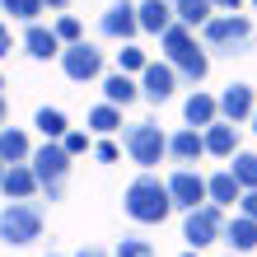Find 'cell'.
Wrapping results in <instances>:
<instances>
[{
	"mask_svg": "<svg viewBox=\"0 0 257 257\" xmlns=\"http://www.w3.org/2000/svg\"><path fill=\"white\" fill-rule=\"evenodd\" d=\"M122 206H126V215H131L136 224H164V220H169V210H173L169 183H159L155 173H141V178L126 187Z\"/></svg>",
	"mask_w": 257,
	"mask_h": 257,
	"instance_id": "cell-1",
	"label": "cell"
},
{
	"mask_svg": "<svg viewBox=\"0 0 257 257\" xmlns=\"http://www.w3.org/2000/svg\"><path fill=\"white\" fill-rule=\"evenodd\" d=\"M201 38H206V52L238 56V52H248V42H252V19L248 14H215V19L201 28Z\"/></svg>",
	"mask_w": 257,
	"mask_h": 257,
	"instance_id": "cell-2",
	"label": "cell"
},
{
	"mask_svg": "<svg viewBox=\"0 0 257 257\" xmlns=\"http://www.w3.org/2000/svg\"><path fill=\"white\" fill-rule=\"evenodd\" d=\"M33 173H38V187L47 192V201H61L66 192V178H70V155L61 141H42V150H33Z\"/></svg>",
	"mask_w": 257,
	"mask_h": 257,
	"instance_id": "cell-3",
	"label": "cell"
},
{
	"mask_svg": "<svg viewBox=\"0 0 257 257\" xmlns=\"http://www.w3.org/2000/svg\"><path fill=\"white\" fill-rule=\"evenodd\" d=\"M42 234V206L33 201H10L5 210H0V238L14 248H24V243H33V238Z\"/></svg>",
	"mask_w": 257,
	"mask_h": 257,
	"instance_id": "cell-4",
	"label": "cell"
},
{
	"mask_svg": "<svg viewBox=\"0 0 257 257\" xmlns=\"http://www.w3.org/2000/svg\"><path fill=\"white\" fill-rule=\"evenodd\" d=\"M126 155L150 173L164 155H169V136H164L155 122H136V126H126Z\"/></svg>",
	"mask_w": 257,
	"mask_h": 257,
	"instance_id": "cell-5",
	"label": "cell"
},
{
	"mask_svg": "<svg viewBox=\"0 0 257 257\" xmlns=\"http://www.w3.org/2000/svg\"><path fill=\"white\" fill-rule=\"evenodd\" d=\"M183 238H187V248H196V252H201L206 243H220V238H224V210L210 206V201L196 206V210H187Z\"/></svg>",
	"mask_w": 257,
	"mask_h": 257,
	"instance_id": "cell-6",
	"label": "cell"
},
{
	"mask_svg": "<svg viewBox=\"0 0 257 257\" xmlns=\"http://www.w3.org/2000/svg\"><path fill=\"white\" fill-rule=\"evenodd\" d=\"M61 70L75 84H89V80L103 75V52L94 47V42H70V47H61Z\"/></svg>",
	"mask_w": 257,
	"mask_h": 257,
	"instance_id": "cell-7",
	"label": "cell"
},
{
	"mask_svg": "<svg viewBox=\"0 0 257 257\" xmlns=\"http://www.w3.org/2000/svg\"><path fill=\"white\" fill-rule=\"evenodd\" d=\"M169 201L173 210H196V206H206V178L196 173V169H178L169 178Z\"/></svg>",
	"mask_w": 257,
	"mask_h": 257,
	"instance_id": "cell-8",
	"label": "cell"
},
{
	"mask_svg": "<svg viewBox=\"0 0 257 257\" xmlns=\"http://www.w3.org/2000/svg\"><path fill=\"white\" fill-rule=\"evenodd\" d=\"M178 84H183V80H178V70L169 61H150L141 70V98H150V103H169Z\"/></svg>",
	"mask_w": 257,
	"mask_h": 257,
	"instance_id": "cell-9",
	"label": "cell"
},
{
	"mask_svg": "<svg viewBox=\"0 0 257 257\" xmlns=\"http://www.w3.org/2000/svg\"><path fill=\"white\" fill-rule=\"evenodd\" d=\"M98 33H103V38H117V42H131L136 33H141L136 5H131V0H117V5H108V14L98 19Z\"/></svg>",
	"mask_w": 257,
	"mask_h": 257,
	"instance_id": "cell-10",
	"label": "cell"
},
{
	"mask_svg": "<svg viewBox=\"0 0 257 257\" xmlns=\"http://www.w3.org/2000/svg\"><path fill=\"white\" fill-rule=\"evenodd\" d=\"M252 112H257V98H252V89L248 84H229L220 94V122H252Z\"/></svg>",
	"mask_w": 257,
	"mask_h": 257,
	"instance_id": "cell-11",
	"label": "cell"
},
{
	"mask_svg": "<svg viewBox=\"0 0 257 257\" xmlns=\"http://www.w3.org/2000/svg\"><path fill=\"white\" fill-rule=\"evenodd\" d=\"M0 187H5L10 201H33V192H38V173H33V164H5V178H0Z\"/></svg>",
	"mask_w": 257,
	"mask_h": 257,
	"instance_id": "cell-12",
	"label": "cell"
},
{
	"mask_svg": "<svg viewBox=\"0 0 257 257\" xmlns=\"http://www.w3.org/2000/svg\"><path fill=\"white\" fill-rule=\"evenodd\" d=\"M201 155H206V136L196 131V126H183V131L169 136V159H178V164H196Z\"/></svg>",
	"mask_w": 257,
	"mask_h": 257,
	"instance_id": "cell-13",
	"label": "cell"
},
{
	"mask_svg": "<svg viewBox=\"0 0 257 257\" xmlns=\"http://www.w3.org/2000/svg\"><path fill=\"white\" fill-rule=\"evenodd\" d=\"M238 196H243V187H238V178L229 173V169H220V173H210L206 178V201L210 206H238Z\"/></svg>",
	"mask_w": 257,
	"mask_h": 257,
	"instance_id": "cell-14",
	"label": "cell"
},
{
	"mask_svg": "<svg viewBox=\"0 0 257 257\" xmlns=\"http://www.w3.org/2000/svg\"><path fill=\"white\" fill-rule=\"evenodd\" d=\"M169 66L178 70V80H183V84H201V80H206V70H210V56L192 42V47H187V52H178Z\"/></svg>",
	"mask_w": 257,
	"mask_h": 257,
	"instance_id": "cell-15",
	"label": "cell"
},
{
	"mask_svg": "<svg viewBox=\"0 0 257 257\" xmlns=\"http://www.w3.org/2000/svg\"><path fill=\"white\" fill-rule=\"evenodd\" d=\"M201 136H206V155H220V159L238 155V126L234 122H210Z\"/></svg>",
	"mask_w": 257,
	"mask_h": 257,
	"instance_id": "cell-16",
	"label": "cell"
},
{
	"mask_svg": "<svg viewBox=\"0 0 257 257\" xmlns=\"http://www.w3.org/2000/svg\"><path fill=\"white\" fill-rule=\"evenodd\" d=\"M136 98H141V80H131V75H122V70L103 75V103L126 108V103H136Z\"/></svg>",
	"mask_w": 257,
	"mask_h": 257,
	"instance_id": "cell-17",
	"label": "cell"
},
{
	"mask_svg": "<svg viewBox=\"0 0 257 257\" xmlns=\"http://www.w3.org/2000/svg\"><path fill=\"white\" fill-rule=\"evenodd\" d=\"M183 117H187V126H196V131H206L210 122H220V98H210V94H196L183 103Z\"/></svg>",
	"mask_w": 257,
	"mask_h": 257,
	"instance_id": "cell-18",
	"label": "cell"
},
{
	"mask_svg": "<svg viewBox=\"0 0 257 257\" xmlns=\"http://www.w3.org/2000/svg\"><path fill=\"white\" fill-rule=\"evenodd\" d=\"M24 47H28V56H38V61H52V56H61V38H56V28L28 24V33H24Z\"/></svg>",
	"mask_w": 257,
	"mask_h": 257,
	"instance_id": "cell-19",
	"label": "cell"
},
{
	"mask_svg": "<svg viewBox=\"0 0 257 257\" xmlns=\"http://www.w3.org/2000/svg\"><path fill=\"white\" fill-rule=\"evenodd\" d=\"M224 243H229L234 257H238V252H252V248H257V220L234 215L229 224H224Z\"/></svg>",
	"mask_w": 257,
	"mask_h": 257,
	"instance_id": "cell-20",
	"label": "cell"
},
{
	"mask_svg": "<svg viewBox=\"0 0 257 257\" xmlns=\"http://www.w3.org/2000/svg\"><path fill=\"white\" fill-rule=\"evenodd\" d=\"M136 19H141V33H164L173 24V5L169 0H145V5H136Z\"/></svg>",
	"mask_w": 257,
	"mask_h": 257,
	"instance_id": "cell-21",
	"label": "cell"
},
{
	"mask_svg": "<svg viewBox=\"0 0 257 257\" xmlns=\"http://www.w3.org/2000/svg\"><path fill=\"white\" fill-rule=\"evenodd\" d=\"M0 159L5 164H28L33 159V145H28V136L19 126H0Z\"/></svg>",
	"mask_w": 257,
	"mask_h": 257,
	"instance_id": "cell-22",
	"label": "cell"
},
{
	"mask_svg": "<svg viewBox=\"0 0 257 257\" xmlns=\"http://www.w3.org/2000/svg\"><path fill=\"white\" fill-rule=\"evenodd\" d=\"M173 19L187 24V28H206L210 19H215V5H210V0H178V5H173Z\"/></svg>",
	"mask_w": 257,
	"mask_h": 257,
	"instance_id": "cell-23",
	"label": "cell"
},
{
	"mask_svg": "<svg viewBox=\"0 0 257 257\" xmlns=\"http://www.w3.org/2000/svg\"><path fill=\"white\" fill-rule=\"evenodd\" d=\"M192 42H196V38H192V28H187V24H178V19L159 33V47H164V56H169V61H173L178 52H187Z\"/></svg>",
	"mask_w": 257,
	"mask_h": 257,
	"instance_id": "cell-24",
	"label": "cell"
},
{
	"mask_svg": "<svg viewBox=\"0 0 257 257\" xmlns=\"http://www.w3.org/2000/svg\"><path fill=\"white\" fill-rule=\"evenodd\" d=\"M33 126L42 131V141H66V131H70V122H66V112H56V108H38V117H33Z\"/></svg>",
	"mask_w": 257,
	"mask_h": 257,
	"instance_id": "cell-25",
	"label": "cell"
},
{
	"mask_svg": "<svg viewBox=\"0 0 257 257\" xmlns=\"http://www.w3.org/2000/svg\"><path fill=\"white\" fill-rule=\"evenodd\" d=\"M234 164V178H238V187H243V192H257V155H248V150H238V155L229 159Z\"/></svg>",
	"mask_w": 257,
	"mask_h": 257,
	"instance_id": "cell-26",
	"label": "cell"
},
{
	"mask_svg": "<svg viewBox=\"0 0 257 257\" xmlns=\"http://www.w3.org/2000/svg\"><path fill=\"white\" fill-rule=\"evenodd\" d=\"M89 126H94L98 136H112V131H122V108H112V103H98V108L89 112Z\"/></svg>",
	"mask_w": 257,
	"mask_h": 257,
	"instance_id": "cell-27",
	"label": "cell"
},
{
	"mask_svg": "<svg viewBox=\"0 0 257 257\" xmlns=\"http://www.w3.org/2000/svg\"><path fill=\"white\" fill-rule=\"evenodd\" d=\"M145 66H150V56L136 47V42H122V52H117V70H122V75H141Z\"/></svg>",
	"mask_w": 257,
	"mask_h": 257,
	"instance_id": "cell-28",
	"label": "cell"
},
{
	"mask_svg": "<svg viewBox=\"0 0 257 257\" xmlns=\"http://www.w3.org/2000/svg\"><path fill=\"white\" fill-rule=\"evenodd\" d=\"M0 10H5L10 19H28V24H38V14H42V0H0Z\"/></svg>",
	"mask_w": 257,
	"mask_h": 257,
	"instance_id": "cell-29",
	"label": "cell"
},
{
	"mask_svg": "<svg viewBox=\"0 0 257 257\" xmlns=\"http://www.w3.org/2000/svg\"><path fill=\"white\" fill-rule=\"evenodd\" d=\"M56 38H61V47H70V42H84L80 19H75V14H61V19H56Z\"/></svg>",
	"mask_w": 257,
	"mask_h": 257,
	"instance_id": "cell-30",
	"label": "cell"
},
{
	"mask_svg": "<svg viewBox=\"0 0 257 257\" xmlns=\"http://www.w3.org/2000/svg\"><path fill=\"white\" fill-rule=\"evenodd\" d=\"M112 257H155V248L145 243V238H122V243H117V252Z\"/></svg>",
	"mask_w": 257,
	"mask_h": 257,
	"instance_id": "cell-31",
	"label": "cell"
},
{
	"mask_svg": "<svg viewBox=\"0 0 257 257\" xmlns=\"http://www.w3.org/2000/svg\"><path fill=\"white\" fill-rule=\"evenodd\" d=\"M61 145H66V155L75 159V155H84V150H89V136H84V131H66Z\"/></svg>",
	"mask_w": 257,
	"mask_h": 257,
	"instance_id": "cell-32",
	"label": "cell"
},
{
	"mask_svg": "<svg viewBox=\"0 0 257 257\" xmlns=\"http://www.w3.org/2000/svg\"><path fill=\"white\" fill-rule=\"evenodd\" d=\"M94 155H98L103 164H117V155H122V150H117L112 141H98V145H94Z\"/></svg>",
	"mask_w": 257,
	"mask_h": 257,
	"instance_id": "cell-33",
	"label": "cell"
},
{
	"mask_svg": "<svg viewBox=\"0 0 257 257\" xmlns=\"http://www.w3.org/2000/svg\"><path fill=\"white\" fill-rule=\"evenodd\" d=\"M238 215L257 220V192H243V196H238Z\"/></svg>",
	"mask_w": 257,
	"mask_h": 257,
	"instance_id": "cell-34",
	"label": "cell"
},
{
	"mask_svg": "<svg viewBox=\"0 0 257 257\" xmlns=\"http://www.w3.org/2000/svg\"><path fill=\"white\" fill-rule=\"evenodd\" d=\"M210 5H215V14H238V10H243V0H210Z\"/></svg>",
	"mask_w": 257,
	"mask_h": 257,
	"instance_id": "cell-35",
	"label": "cell"
},
{
	"mask_svg": "<svg viewBox=\"0 0 257 257\" xmlns=\"http://www.w3.org/2000/svg\"><path fill=\"white\" fill-rule=\"evenodd\" d=\"M10 47H14V38H10V28H5V24H0V56H5Z\"/></svg>",
	"mask_w": 257,
	"mask_h": 257,
	"instance_id": "cell-36",
	"label": "cell"
},
{
	"mask_svg": "<svg viewBox=\"0 0 257 257\" xmlns=\"http://www.w3.org/2000/svg\"><path fill=\"white\" fill-rule=\"evenodd\" d=\"M80 257H108L103 248H80Z\"/></svg>",
	"mask_w": 257,
	"mask_h": 257,
	"instance_id": "cell-37",
	"label": "cell"
},
{
	"mask_svg": "<svg viewBox=\"0 0 257 257\" xmlns=\"http://www.w3.org/2000/svg\"><path fill=\"white\" fill-rule=\"evenodd\" d=\"M42 5H47V10H66L70 0H42Z\"/></svg>",
	"mask_w": 257,
	"mask_h": 257,
	"instance_id": "cell-38",
	"label": "cell"
},
{
	"mask_svg": "<svg viewBox=\"0 0 257 257\" xmlns=\"http://www.w3.org/2000/svg\"><path fill=\"white\" fill-rule=\"evenodd\" d=\"M5 117H10V108H5V98H0V126H5Z\"/></svg>",
	"mask_w": 257,
	"mask_h": 257,
	"instance_id": "cell-39",
	"label": "cell"
},
{
	"mask_svg": "<svg viewBox=\"0 0 257 257\" xmlns=\"http://www.w3.org/2000/svg\"><path fill=\"white\" fill-rule=\"evenodd\" d=\"M183 257H201V252H196V248H187V252H183Z\"/></svg>",
	"mask_w": 257,
	"mask_h": 257,
	"instance_id": "cell-40",
	"label": "cell"
},
{
	"mask_svg": "<svg viewBox=\"0 0 257 257\" xmlns=\"http://www.w3.org/2000/svg\"><path fill=\"white\" fill-rule=\"evenodd\" d=\"M0 178H5V159H0Z\"/></svg>",
	"mask_w": 257,
	"mask_h": 257,
	"instance_id": "cell-41",
	"label": "cell"
},
{
	"mask_svg": "<svg viewBox=\"0 0 257 257\" xmlns=\"http://www.w3.org/2000/svg\"><path fill=\"white\" fill-rule=\"evenodd\" d=\"M252 131H257V112H252Z\"/></svg>",
	"mask_w": 257,
	"mask_h": 257,
	"instance_id": "cell-42",
	"label": "cell"
},
{
	"mask_svg": "<svg viewBox=\"0 0 257 257\" xmlns=\"http://www.w3.org/2000/svg\"><path fill=\"white\" fill-rule=\"evenodd\" d=\"M0 89H5V75H0Z\"/></svg>",
	"mask_w": 257,
	"mask_h": 257,
	"instance_id": "cell-43",
	"label": "cell"
},
{
	"mask_svg": "<svg viewBox=\"0 0 257 257\" xmlns=\"http://www.w3.org/2000/svg\"><path fill=\"white\" fill-rule=\"evenodd\" d=\"M169 5H178V0H169Z\"/></svg>",
	"mask_w": 257,
	"mask_h": 257,
	"instance_id": "cell-44",
	"label": "cell"
},
{
	"mask_svg": "<svg viewBox=\"0 0 257 257\" xmlns=\"http://www.w3.org/2000/svg\"><path fill=\"white\" fill-rule=\"evenodd\" d=\"M252 5H257V0H252Z\"/></svg>",
	"mask_w": 257,
	"mask_h": 257,
	"instance_id": "cell-45",
	"label": "cell"
},
{
	"mask_svg": "<svg viewBox=\"0 0 257 257\" xmlns=\"http://www.w3.org/2000/svg\"><path fill=\"white\" fill-rule=\"evenodd\" d=\"M229 257H234V252H229Z\"/></svg>",
	"mask_w": 257,
	"mask_h": 257,
	"instance_id": "cell-46",
	"label": "cell"
},
{
	"mask_svg": "<svg viewBox=\"0 0 257 257\" xmlns=\"http://www.w3.org/2000/svg\"><path fill=\"white\" fill-rule=\"evenodd\" d=\"M52 257H56V252H52Z\"/></svg>",
	"mask_w": 257,
	"mask_h": 257,
	"instance_id": "cell-47",
	"label": "cell"
}]
</instances>
